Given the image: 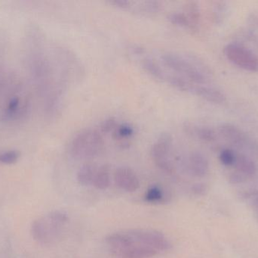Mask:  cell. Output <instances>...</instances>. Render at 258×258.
<instances>
[{"mask_svg": "<svg viewBox=\"0 0 258 258\" xmlns=\"http://www.w3.org/2000/svg\"><path fill=\"white\" fill-rule=\"evenodd\" d=\"M236 154L231 149H224L220 154V161L225 166H232L236 162Z\"/></svg>", "mask_w": 258, "mask_h": 258, "instance_id": "cell-21", "label": "cell"}, {"mask_svg": "<svg viewBox=\"0 0 258 258\" xmlns=\"http://www.w3.org/2000/svg\"><path fill=\"white\" fill-rule=\"evenodd\" d=\"M237 172L245 179H254L257 176V167L251 158L243 154H236L234 164Z\"/></svg>", "mask_w": 258, "mask_h": 258, "instance_id": "cell-11", "label": "cell"}, {"mask_svg": "<svg viewBox=\"0 0 258 258\" xmlns=\"http://www.w3.org/2000/svg\"><path fill=\"white\" fill-rule=\"evenodd\" d=\"M163 192L159 186H152L146 192L145 198L146 201L148 202H159L163 199Z\"/></svg>", "mask_w": 258, "mask_h": 258, "instance_id": "cell-20", "label": "cell"}, {"mask_svg": "<svg viewBox=\"0 0 258 258\" xmlns=\"http://www.w3.org/2000/svg\"><path fill=\"white\" fill-rule=\"evenodd\" d=\"M110 3L116 7L122 9H131L132 4V3L127 1V0H114V1H110Z\"/></svg>", "mask_w": 258, "mask_h": 258, "instance_id": "cell-27", "label": "cell"}, {"mask_svg": "<svg viewBox=\"0 0 258 258\" xmlns=\"http://www.w3.org/2000/svg\"><path fill=\"white\" fill-rule=\"evenodd\" d=\"M227 14V6L223 3L217 5L216 10L215 11V18L218 22L222 21Z\"/></svg>", "mask_w": 258, "mask_h": 258, "instance_id": "cell-25", "label": "cell"}, {"mask_svg": "<svg viewBox=\"0 0 258 258\" xmlns=\"http://www.w3.org/2000/svg\"><path fill=\"white\" fill-rule=\"evenodd\" d=\"M19 152L14 150L3 151L0 153V163L5 165H12L15 163L19 158Z\"/></svg>", "mask_w": 258, "mask_h": 258, "instance_id": "cell-22", "label": "cell"}, {"mask_svg": "<svg viewBox=\"0 0 258 258\" xmlns=\"http://www.w3.org/2000/svg\"><path fill=\"white\" fill-rule=\"evenodd\" d=\"M135 134V129L128 124H119L114 132V136L118 139H125Z\"/></svg>", "mask_w": 258, "mask_h": 258, "instance_id": "cell-19", "label": "cell"}, {"mask_svg": "<svg viewBox=\"0 0 258 258\" xmlns=\"http://www.w3.org/2000/svg\"><path fill=\"white\" fill-rule=\"evenodd\" d=\"M93 185L96 189L105 190L110 185V167L109 165H101L97 170Z\"/></svg>", "mask_w": 258, "mask_h": 258, "instance_id": "cell-14", "label": "cell"}, {"mask_svg": "<svg viewBox=\"0 0 258 258\" xmlns=\"http://www.w3.org/2000/svg\"><path fill=\"white\" fill-rule=\"evenodd\" d=\"M184 13L186 14V16L188 17L194 28H195L198 24L200 18V9H199V6H197V3H188L187 6H186V12H184Z\"/></svg>", "mask_w": 258, "mask_h": 258, "instance_id": "cell-18", "label": "cell"}, {"mask_svg": "<svg viewBox=\"0 0 258 258\" xmlns=\"http://www.w3.org/2000/svg\"><path fill=\"white\" fill-rule=\"evenodd\" d=\"M165 66L180 74L196 85H205L209 81V71L203 63L194 57L174 53H165L161 56Z\"/></svg>", "mask_w": 258, "mask_h": 258, "instance_id": "cell-1", "label": "cell"}, {"mask_svg": "<svg viewBox=\"0 0 258 258\" xmlns=\"http://www.w3.org/2000/svg\"><path fill=\"white\" fill-rule=\"evenodd\" d=\"M168 19L169 20L170 22L172 23L174 25L178 26V27H183V28H194L192 23L190 22L184 12H171L168 15Z\"/></svg>", "mask_w": 258, "mask_h": 258, "instance_id": "cell-16", "label": "cell"}, {"mask_svg": "<svg viewBox=\"0 0 258 258\" xmlns=\"http://www.w3.org/2000/svg\"><path fill=\"white\" fill-rule=\"evenodd\" d=\"M172 148V137L169 133H162L151 148V156L153 162L162 171L171 174L174 166L171 162V152Z\"/></svg>", "mask_w": 258, "mask_h": 258, "instance_id": "cell-3", "label": "cell"}, {"mask_svg": "<svg viewBox=\"0 0 258 258\" xmlns=\"http://www.w3.org/2000/svg\"><path fill=\"white\" fill-rule=\"evenodd\" d=\"M190 92L209 102L220 104L226 101V95L221 91L206 85L194 84Z\"/></svg>", "mask_w": 258, "mask_h": 258, "instance_id": "cell-10", "label": "cell"}, {"mask_svg": "<svg viewBox=\"0 0 258 258\" xmlns=\"http://www.w3.org/2000/svg\"><path fill=\"white\" fill-rule=\"evenodd\" d=\"M191 132L194 136H197L200 140L205 142H212L215 139V133L206 127H194L190 128Z\"/></svg>", "mask_w": 258, "mask_h": 258, "instance_id": "cell-17", "label": "cell"}, {"mask_svg": "<svg viewBox=\"0 0 258 258\" xmlns=\"http://www.w3.org/2000/svg\"><path fill=\"white\" fill-rule=\"evenodd\" d=\"M113 255L120 258H150L158 254L153 248L135 243L126 248L111 252Z\"/></svg>", "mask_w": 258, "mask_h": 258, "instance_id": "cell-9", "label": "cell"}, {"mask_svg": "<svg viewBox=\"0 0 258 258\" xmlns=\"http://www.w3.org/2000/svg\"><path fill=\"white\" fill-rule=\"evenodd\" d=\"M165 81L169 83L171 86H174L176 89L184 91V92H190L194 86V83L180 75L167 74Z\"/></svg>", "mask_w": 258, "mask_h": 258, "instance_id": "cell-15", "label": "cell"}, {"mask_svg": "<svg viewBox=\"0 0 258 258\" xmlns=\"http://www.w3.org/2000/svg\"><path fill=\"white\" fill-rule=\"evenodd\" d=\"M224 55L236 66L249 71H258V58L251 50L238 43L226 45Z\"/></svg>", "mask_w": 258, "mask_h": 258, "instance_id": "cell-4", "label": "cell"}, {"mask_svg": "<svg viewBox=\"0 0 258 258\" xmlns=\"http://www.w3.org/2000/svg\"><path fill=\"white\" fill-rule=\"evenodd\" d=\"M220 134L228 140L230 143L234 145L237 148L242 149L249 150L254 154L258 153V144L253 141L248 135L239 130L238 127L232 124H223L219 127Z\"/></svg>", "mask_w": 258, "mask_h": 258, "instance_id": "cell-6", "label": "cell"}, {"mask_svg": "<svg viewBox=\"0 0 258 258\" xmlns=\"http://www.w3.org/2000/svg\"><path fill=\"white\" fill-rule=\"evenodd\" d=\"M245 196L247 197V198H249L254 218L258 221V189L248 192Z\"/></svg>", "mask_w": 258, "mask_h": 258, "instance_id": "cell-24", "label": "cell"}, {"mask_svg": "<svg viewBox=\"0 0 258 258\" xmlns=\"http://www.w3.org/2000/svg\"><path fill=\"white\" fill-rule=\"evenodd\" d=\"M186 167L189 172L194 177H204L209 171V161L204 154L199 151H194L189 154Z\"/></svg>", "mask_w": 258, "mask_h": 258, "instance_id": "cell-8", "label": "cell"}, {"mask_svg": "<svg viewBox=\"0 0 258 258\" xmlns=\"http://www.w3.org/2000/svg\"><path fill=\"white\" fill-rule=\"evenodd\" d=\"M119 124H118L116 120L114 118H108V119L105 120L103 121L101 124V133H104V134H107V133H114L115 130L117 128Z\"/></svg>", "mask_w": 258, "mask_h": 258, "instance_id": "cell-23", "label": "cell"}, {"mask_svg": "<svg viewBox=\"0 0 258 258\" xmlns=\"http://www.w3.org/2000/svg\"><path fill=\"white\" fill-rule=\"evenodd\" d=\"M127 232L135 243L153 248L157 252L171 249V244L169 240L162 233L156 230L138 229Z\"/></svg>", "mask_w": 258, "mask_h": 258, "instance_id": "cell-5", "label": "cell"}, {"mask_svg": "<svg viewBox=\"0 0 258 258\" xmlns=\"http://www.w3.org/2000/svg\"><path fill=\"white\" fill-rule=\"evenodd\" d=\"M143 69L154 78L165 81L167 74L157 62L152 58H145L141 61Z\"/></svg>", "mask_w": 258, "mask_h": 258, "instance_id": "cell-12", "label": "cell"}, {"mask_svg": "<svg viewBox=\"0 0 258 258\" xmlns=\"http://www.w3.org/2000/svg\"><path fill=\"white\" fill-rule=\"evenodd\" d=\"M192 191L196 195H203L207 192V186L204 183H197L192 186Z\"/></svg>", "mask_w": 258, "mask_h": 258, "instance_id": "cell-26", "label": "cell"}, {"mask_svg": "<svg viewBox=\"0 0 258 258\" xmlns=\"http://www.w3.org/2000/svg\"><path fill=\"white\" fill-rule=\"evenodd\" d=\"M97 170L98 168L93 164L87 163L83 165L77 173L78 183L84 186L93 184Z\"/></svg>", "mask_w": 258, "mask_h": 258, "instance_id": "cell-13", "label": "cell"}, {"mask_svg": "<svg viewBox=\"0 0 258 258\" xmlns=\"http://www.w3.org/2000/svg\"><path fill=\"white\" fill-rule=\"evenodd\" d=\"M104 146L105 142L101 132L95 129H84L71 141L69 152L75 159H92L101 154Z\"/></svg>", "mask_w": 258, "mask_h": 258, "instance_id": "cell-2", "label": "cell"}, {"mask_svg": "<svg viewBox=\"0 0 258 258\" xmlns=\"http://www.w3.org/2000/svg\"><path fill=\"white\" fill-rule=\"evenodd\" d=\"M116 186L125 192H134L140 188V181L133 170L128 167H120L115 171Z\"/></svg>", "mask_w": 258, "mask_h": 258, "instance_id": "cell-7", "label": "cell"}]
</instances>
